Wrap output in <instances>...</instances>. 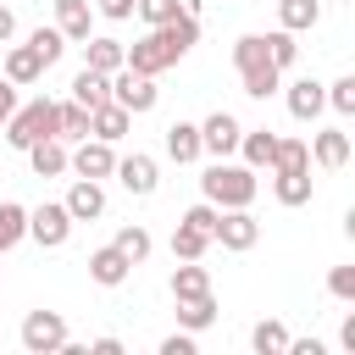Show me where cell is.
Wrapping results in <instances>:
<instances>
[{
	"instance_id": "6da1fadb",
	"label": "cell",
	"mask_w": 355,
	"mask_h": 355,
	"mask_svg": "<svg viewBox=\"0 0 355 355\" xmlns=\"http://www.w3.org/2000/svg\"><path fill=\"white\" fill-rule=\"evenodd\" d=\"M255 166H233L227 155L222 161H211L205 166V178H200V194L216 205V211H239V205H250L255 200Z\"/></svg>"
},
{
	"instance_id": "7a4b0ae2",
	"label": "cell",
	"mask_w": 355,
	"mask_h": 355,
	"mask_svg": "<svg viewBox=\"0 0 355 355\" xmlns=\"http://www.w3.org/2000/svg\"><path fill=\"white\" fill-rule=\"evenodd\" d=\"M233 67H239V83H244V94H250V100H266V94H277V89H283V72L272 67V55H266V39H261V33H244V39L233 44Z\"/></svg>"
},
{
	"instance_id": "3957f363",
	"label": "cell",
	"mask_w": 355,
	"mask_h": 355,
	"mask_svg": "<svg viewBox=\"0 0 355 355\" xmlns=\"http://www.w3.org/2000/svg\"><path fill=\"white\" fill-rule=\"evenodd\" d=\"M0 133H6V144H11V150H28L33 139H55V100H44V94H39V100L17 105V111L6 116V128H0Z\"/></svg>"
},
{
	"instance_id": "277c9868",
	"label": "cell",
	"mask_w": 355,
	"mask_h": 355,
	"mask_svg": "<svg viewBox=\"0 0 355 355\" xmlns=\"http://www.w3.org/2000/svg\"><path fill=\"white\" fill-rule=\"evenodd\" d=\"M111 100H116L128 116H144V111H155L161 89H155V78H144V72H133V67H116V72H111Z\"/></svg>"
},
{
	"instance_id": "5b68a950",
	"label": "cell",
	"mask_w": 355,
	"mask_h": 355,
	"mask_svg": "<svg viewBox=\"0 0 355 355\" xmlns=\"http://www.w3.org/2000/svg\"><path fill=\"white\" fill-rule=\"evenodd\" d=\"M72 216H67V205L61 200H44V205H33L28 211V239L39 244V250H61L67 239H72Z\"/></svg>"
},
{
	"instance_id": "8992f818",
	"label": "cell",
	"mask_w": 355,
	"mask_h": 355,
	"mask_svg": "<svg viewBox=\"0 0 355 355\" xmlns=\"http://www.w3.org/2000/svg\"><path fill=\"white\" fill-rule=\"evenodd\" d=\"M67 338L72 333H67V316L61 311H28L22 316V349L28 355H55Z\"/></svg>"
},
{
	"instance_id": "52a82bcc",
	"label": "cell",
	"mask_w": 355,
	"mask_h": 355,
	"mask_svg": "<svg viewBox=\"0 0 355 355\" xmlns=\"http://www.w3.org/2000/svg\"><path fill=\"white\" fill-rule=\"evenodd\" d=\"M133 200H150L155 189H161V166H155V155H144V150H133V155H116V172H111Z\"/></svg>"
},
{
	"instance_id": "ba28073f",
	"label": "cell",
	"mask_w": 355,
	"mask_h": 355,
	"mask_svg": "<svg viewBox=\"0 0 355 355\" xmlns=\"http://www.w3.org/2000/svg\"><path fill=\"white\" fill-rule=\"evenodd\" d=\"M211 244H222V250H233V255L255 250V244H261V222L250 216V205H239V211H222V216H216V233H211Z\"/></svg>"
},
{
	"instance_id": "9c48e42d",
	"label": "cell",
	"mask_w": 355,
	"mask_h": 355,
	"mask_svg": "<svg viewBox=\"0 0 355 355\" xmlns=\"http://www.w3.org/2000/svg\"><path fill=\"white\" fill-rule=\"evenodd\" d=\"M67 172L105 183V178L116 172V150H111L105 139H78V150H67Z\"/></svg>"
},
{
	"instance_id": "30bf717a",
	"label": "cell",
	"mask_w": 355,
	"mask_h": 355,
	"mask_svg": "<svg viewBox=\"0 0 355 355\" xmlns=\"http://www.w3.org/2000/svg\"><path fill=\"white\" fill-rule=\"evenodd\" d=\"M122 67H133V72H144V78H161L166 67H178L172 55H166V44H161V33L150 28L144 39H133V44H122Z\"/></svg>"
},
{
	"instance_id": "8fae6325",
	"label": "cell",
	"mask_w": 355,
	"mask_h": 355,
	"mask_svg": "<svg viewBox=\"0 0 355 355\" xmlns=\"http://www.w3.org/2000/svg\"><path fill=\"white\" fill-rule=\"evenodd\" d=\"M239 133H244V128H239V116H233V111H211V116L200 122V150L222 161V155H233V150H239Z\"/></svg>"
},
{
	"instance_id": "7c38bea8",
	"label": "cell",
	"mask_w": 355,
	"mask_h": 355,
	"mask_svg": "<svg viewBox=\"0 0 355 355\" xmlns=\"http://www.w3.org/2000/svg\"><path fill=\"white\" fill-rule=\"evenodd\" d=\"M283 100H288V116H294V122H316L322 105H327V83H316V78H294Z\"/></svg>"
},
{
	"instance_id": "4fadbf2b",
	"label": "cell",
	"mask_w": 355,
	"mask_h": 355,
	"mask_svg": "<svg viewBox=\"0 0 355 355\" xmlns=\"http://www.w3.org/2000/svg\"><path fill=\"white\" fill-rule=\"evenodd\" d=\"M61 205H67V216H72V222H100V216H105V189H100L94 178H78V183L67 189V200H61Z\"/></svg>"
},
{
	"instance_id": "5bb4252c",
	"label": "cell",
	"mask_w": 355,
	"mask_h": 355,
	"mask_svg": "<svg viewBox=\"0 0 355 355\" xmlns=\"http://www.w3.org/2000/svg\"><path fill=\"white\" fill-rule=\"evenodd\" d=\"M128 272H133V261H128L116 244H100V250H89V277H94L100 288H122V283H128Z\"/></svg>"
},
{
	"instance_id": "9a60e30c",
	"label": "cell",
	"mask_w": 355,
	"mask_h": 355,
	"mask_svg": "<svg viewBox=\"0 0 355 355\" xmlns=\"http://www.w3.org/2000/svg\"><path fill=\"white\" fill-rule=\"evenodd\" d=\"M311 161H316L322 172H338V166L349 161V133H344V128H316V133H311Z\"/></svg>"
},
{
	"instance_id": "2e32d148",
	"label": "cell",
	"mask_w": 355,
	"mask_h": 355,
	"mask_svg": "<svg viewBox=\"0 0 355 355\" xmlns=\"http://www.w3.org/2000/svg\"><path fill=\"white\" fill-rule=\"evenodd\" d=\"M55 28L67 44H83L94 33V6L89 0H55Z\"/></svg>"
},
{
	"instance_id": "e0dca14e",
	"label": "cell",
	"mask_w": 355,
	"mask_h": 355,
	"mask_svg": "<svg viewBox=\"0 0 355 355\" xmlns=\"http://www.w3.org/2000/svg\"><path fill=\"white\" fill-rule=\"evenodd\" d=\"M155 33H161V44H166V55H172V61H183V55H189V50L200 44V17H189V11H178V17H172V22H161Z\"/></svg>"
},
{
	"instance_id": "ac0fdd59",
	"label": "cell",
	"mask_w": 355,
	"mask_h": 355,
	"mask_svg": "<svg viewBox=\"0 0 355 355\" xmlns=\"http://www.w3.org/2000/svg\"><path fill=\"white\" fill-rule=\"evenodd\" d=\"M128 128H133V116H128L116 100H105V105H94V111H89V139L116 144V139H128Z\"/></svg>"
},
{
	"instance_id": "d6986e66",
	"label": "cell",
	"mask_w": 355,
	"mask_h": 355,
	"mask_svg": "<svg viewBox=\"0 0 355 355\" xmlns=\"http://www.w3.org/2000/svg\"><path fill=\"white\" fill-rule=\"evenodd\" d=\"M22 155H28L33 178H61V172H67V144H61V139H33Z\"/></svg>"
},
{
	"instance_id": "ffe728a7",
	"label": "cell",
	"mask_w": 355,
	"mask_h": 355,
	"mask_svg": "<svg viewBox=\"0 0 355 355\" xmlns=\"http://www.w3.org/2000/svg\"><path fill=\"white\" fill-rule=\"evenodd\" d=\"M44 72H50V67H44V61L33 55V44H11V50H6V78H11L17 89H28V83H39Z\"/></svg>"
},
{
	"instance_id": "44dd1931",
	"label": "cell",
	"mask_w": 355,
	"mask_h": 355,
	"mask_svg": "<svg viewBox=\"0 0 355 355\" xmlns=\"http://www.w3.org/2000/svg\"><path fill=\"white\" fill-rule=\"evenodd\" d=\"M272 194H277V205H311V194H316V183H311V166L305 172H272Z\"/></svg>"
},
{
	"instance_id": "7402d4cb",
	"label": "cell",
	"mask_w": 355,
	"mask_h": 355,
	"mask_svg": "<svg viewBox=\"0 0 355 355\" xmlns=\"http://www.w3.org/2000/svg\"><path fill=\"white\" fill-rule=\"evenodd\" d=\"M83 67H94V72H116V67H122V39H111V33H89V39H83Z\"/></svg>"
},
{
	"instance_id": "603a6c76",
	"label": "cell",
	"mask_w": 355,
	"mask_h": 355,
	"mask_svg": "<svg viewBox=\"0 0 355 355\" xmlns=\"http://www.w3.org/2000/svg\"><path fill=\"white\" fill-rule=\"evenodd\" d=\"M72 100H78L83 111L105 105V100H111V72H94V67H83V72L72 78Z\"/></svg>"
},
{
	"instance_id": "cb8c5ba5",
	"label": "cell",
	"mask_w": 355,
	"mask_h": 355,
	"mask_svg": "<svg viewBox=\"0 0 355 355\" xmlns=\"http://www.w3.org/2000/svg\"><path fill=\"white\" fill-rule=\"evenodd\" d=\"M166 155H172L178 166L200 161V155H205V150H200V122H172V128H166Z\"/></svg>"
},
{
	"instance_id": "d4e9b609",
	"label": "cell",
	"mask_w": 355,
	"mask_h": 355,
	"mask_svg": "<svg viewBox=\"0 0 355 355\" xmlns=\"http://www.w3.org/2000/svg\"><path fill=\"white\" fill-rule=\"evenodd\" d=\"M316 22H322V0H277V28L311 33Z\"/></svg>"
},
{
	"instance_id": "484cf974",
	"label": "cell",
	"mask_w": 355,
	"mask_h": 355,
	"mask_svg": "<svg viewBox=\"0 0 355 355\" xmlns=\"http://www.w3.org/2000/svg\"><path fill=\"white\" fill-rule=\"evenodd\" d=\"M272 144H277V133L272 128H244L239 133V155H244V166H272Z\"/></svg>"
},
{
	"instance_id": "4316f807",
	"label": "cell",
	"mask_w": 355,
	"mask_h": 355,
	"mask_svg": "<svg viewBox=\"0 0 355 355\" xmlns=\"http://www.w3.org/2000/svg\"><path fill=\"white\" fill-rule=\"evenodd\" d=\"M216 322V294H194V300H178V327L189 333H205Z\"/></svg>"
},
{
	"instance_id": "83f0119b",
	"label": "cell",
	"mask_w": 355,
	"mask_h": 355,
	"mask_svg": "<svg viewBox=\"0 0 355 355\" xmlns=\"http://www.w3.org/2000/svg\"><path fill=\"white\" fill-rule=\"evenodd\" d=\"M22 239H28V205L0 200V255H6V250H17Z\"/></svg>"
},
{
	"instance_id": "f1b7e54d",
	"label": "cell",
	"mask_w": 355,
	"mask_h": 355,
	"mask_svg": "<svg viewBox=\"0 0 355 355\" xmlns=\"http://www.w3.org/2000/svg\"><path fill=\"white\" fill-rule=\"evenodd\" d=\"M55 139H61V144H78V139H89V111H83L78 100L55 105Z\"/></svg>"
},
{
	"instance_id": "f546056e",
	"label": "cell",
	"mask_w": 355,
	"mask_h": 355,
	"mask_svg": "<svg viewBox=\"0 0 355 355\" xmlns=\"http://www.w3.org/2000/svg\"><path fill=\"white\" fill-rule=\"evenodd\" d=\"M305 166H311V144L277 133V144H272V172H305Z\"/></svg>"
},
{
	"instance_id": "4dcf8cb0",
	"label": "cell",
	"mask_w": 355,
	"mask_h": 355,
	"mask_svg": "<svg viewBox=\"0 0 355 355\" xmlns=\"http://www.w3.org/2000/svg\"><path fill=\"white\" fill-rule=\"evenodd\" d=\"M133 266H144L150 261V250H155V239H150V227H139V222H128V227H116V239H111Z\"/></svg>"
},
{
	"instance_id": "1f68e13d",
	"label": "cell",
	"mask_w": 355,
	"mask_h": 355,
	"mask_svg": "<svg viewBox=\"0 0 355 355\" xmlns=\"http://www.w3.org/2000/svg\"><path fill=\"white\" fill-rule=\"evenodd\" d=\"M194 294H211V272L200 261H183L172 272V300H194Z\"/></svg>"
},
{
	"instance_id": "d6a6232c",
	"label": "cell",
	"mask_w": 355,
	"mask_h": 355,
	"mask_svg": "<svg viewBox=\"0 0 355 355\" xmlns=\"http://www.w3.org/2000/svg\"><path fill=\"white\" fill-rule=\"evenodd\" d=\"M250 349H255V355H283V349H288V327H283L277 316L255 322V327H250Z\"/></svg>"
},
{
	"instance_id": "836d02e7",
	"label": "cell",
	"mask_w": 355,
	"mask_h": 355,
	"mask_svg": "<svg viewBox=\"0 0 355 355\" xmlns=\"http://www.w3.org/2000/svg\"><path fill=\"white\" fill-rule=\"evenodd\" d=\"M261 39H266V55H272V67H277V72H288V67L300 61V44H294V33H288V28H272V33H261Z\"/></svg>"
},
{
	"instance_id": "e575fe53",
	"label": "cell",
	"mask_w": 355,
	"mask_h": 355,
	"mask_svg": "<svg viewBox=\"0 0 355 355\" xmlns=\"http://www.w3.org/2000/svg\"><path fill=\"white\" fill-rule=\"evenodd\" d=\"M28 44H33V55H39L44 67H55V61L67 55V39H61V28H33V33H28Z\"/></svg>"
},
{
	"instance_id": "d590c367",
	"label": "cell",
	"mask_w": 355,
	"mask_h": 355,
	"mask_svg": "<svg viewBox=\"0 0 355 355\" xmlns=\"http://www.w3.org/2000/svg\"><path fill=\"white\" fill-rule=\"evenodd\" d=\"M205 250H211V239H205V233H194L189 222H178V227H172V255H178V261H200Z\"/></svg>"
},
{
	"instance_id": "8d00e7d4",
	"label": "cell",
	"mask_w": 355,
	"mask_h": 355,
	"mask_svg": "<svg viewBox=\"0 0 355 355\" xmlns=\"http://www.w3.org/2000/svg\"><path fill=\"white\" fill-rule=\"evenodd\" d=\"M183 11V0H133V17H144V28H161Z\"/></svg>"
},
{
	"instance_id": "74e56055",
	"label": "cell",
	"mask_w": 355,
	"mask_h": 355,
	"mask_svg": "<svg viewBox=\"0 0 355 355\" xmlns=\"http://www.w3.org/2000/svg\"><path fill=\"white\" fill-rule=\"evenodd\" d=\"M327 105H333L338 116H355V78H349V72L327 83Z\"/></svg>"
},
{
	"instance_id": "f35d334b",
	"label": "cell",
	"mask_w": 355,
	"mask_h": 355,
	"mask_svg": "<svg viewBox=\"0 0 355 355\" xmlns=\"http://www.w3.org/2000/svg\"><path fill=\"white\" fill-rule=\"evenodd\" d=\"M216 216H222V211H216L211 200H200V205H189V211H183L178 222H189L194 233H205V239H211V233H216Z\"/></svg>"
},
{
	"instance_id": "ab89813d",
	"label": "cell",
	"mask_w": 355,
	"mask_h": 355,
	"mask_svg": "<svg viewBox=\"0 0 355 355\" xmlns=\"http://www.w3.org/2000/svg\"><path fill=\"white\" fill-rule=\"evenodd\" d=\"M327 294L349 305V300H355V266H333V272H327Z\"/></svg>"
},
{
	"instance_id": "60d3db41",
	"label": "cell",
	"mask_w": 355,
	"mask_h": 355,
	"mask_svg": "<svg viewBox=\"0 0 355 355\" xmlns=\"http://www.w3.org/2000/svg\"><path fill=\"white\" fill-rule=\"evenodd\" d=\"M94 6V17H105V22H128L133 17V0H89Z\"/></svg>"
},
{
	"instance_id": "b9f144b4",
	"label": "cell",
	"mask_w": 355,
	"mask_h": 355,
	"mask_svg": "<svg viewBox=\"0 0 355 355\" xmlns=\"http://www.w3.org/2000/svg\"><path fill=\"white\" fill-rule=\"evenodd\" d=\"M161 355H194V333L183 327V333H172V338H161Z\"/></svg>"
},
{
	"instance_id": "7bdbcfd3",
	"label": "cell",
	"mask_w": 355,
	"mask_h": 355,
	"mask_svg": "<svg viewBox=\"0 0 355 355\" xmlns=\"http://www.w3.org/2000/svg\"><path fill=\"white\" fill-rule=\"evenodd\" d=\"M17 111V83L11 78H0V128H6V116Z\"/></svg>"
},
{
	"instance_id": "ee69618b",
	"label": "cell",
	"mask_w": 355,
	"mask_h": 355,
	"mask_svg": "<svg viewBox=\"0 0 355 355\" xmlns=\"http://www.w3.org/2000/svg\"><path fill=\"white\" fill-rule=\"evenodd\" d=\"M17 39V17H11V6H0V44H11Z\"/></svg>"
},
{
	"instance_id": "f6af8a7d",
	"label": "cell",
	"mask_w": 355,
	"mask_h": 355,
	"mask_svg": "<svg viewBox=\"0 0 355 355\" xmlns=\"http://www.w3.org/2000/svg\"><path fill=\"white\" fill-rule=\"evenodd\" d=\"M338 344L355 355V316H344V327H338Z\"/></svg>"
},
{
	"instance_id": "bcb514c9",
	"label": "cell",
	"mask_w": 355,
	"mask_h": 355,
	"mask_svg": "<svg viewBox=\"0 0 355 355\" xmlns=\"http://www.w3.org/2000/svg\"><path fill=\"white\" fill-rule=\"evenodd\" d=\"M89 349H94V355H122V338H94Z\"/></svg>"
}]
</instances>
